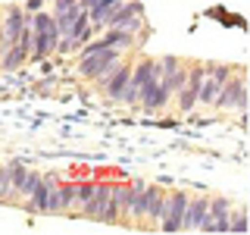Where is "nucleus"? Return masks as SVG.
Segmentation results:
<instances>
[{"instance_id":"17","label":"nucleus","mask_w":250,"mask_h":235,"mask_svg":"<svg viewBox=\"0 0 250 235\" xmlns=\"http://www.w3.org/2000/svg\"><path fill=\"white\" fill-rule=\"evenodd\" d=\"M75 182H69V185H60V210H72V204H75Z\"/></svg>"},{"instance_id":"10","label":"nucleus","mask_w":250,"mask_h":235,"mask_svg":"<svg viewBox=\"0 0 250 235\" xmlns=\"http://www.w3.org/2000/svg\"><path fill=\"white\" fill-rule=\"evenodd\" d=\"M207 207H209V198H188V207L182 216V232H200L203 219H207Z\"/></svg>"},{"instance_id":"4","label":"nucleus","mask_w":250,"mask_h":235,"mask_svg":"<svg viewBox=\"0 0 250 235\" xmlns=\"http://www.w3.org/2000/svg\"><path fill=\"white\" fill-rule=\"evenodd\" d=\"M185 207H188V194H185V191H166V194H163L160 216H156L160 229H163V232H178V229H182Z\"/></svg>"},{"instance_id":"22","label":"nucleus","mask_w":250,"mask_h":235,"mask_svg":"<svg viewBox=\"0 0 250 235\" xmlns=\"http://www.w3.org/2000/svg\"><path fill=\"white\" fill-rule=\"evenodd\" d=\"M38 6H41V0H28V3H25V13L28 10H38Z\"/></svg>"},{"instance_id":"21","label":"nucleus","mask_w":250,"mask_h":235,"mask_svg":"<svg viewBox=\"0 0 250 235\" xmlns=\"http://www.w3.org/2000/svg\"><path fill=\"white\" fill-rule=\"evenodd\" d=\"M72 3H75V0H53V16H57V13H62L66 6H72Z\"/></svg>"},{"instance_id":"18","label":"nucleus","mask_w":250,"mask_h":235,"mask_svg":"<svg viewBox=\"0 0 250 235\" xmlns=\"http://www.w3.org/2000/svg\"><path fill=\"white\" fill-rule=\"evenodd\" d=\"M38 182H41V172L28 169V172H25V179H22V191H19V198H28V194L38 188Z\"/></svg>"},{"instance_id":"8","label":"nucleus","mask_w":250,"mask_h":235,"mask_svg":"<svg viewBox=\"0 0 250 235\" xmlns=\"http://www.w3.org/2000/svg\"><path fill=\"white\" fill-rule=\"evenodd\" d=\"M150 66H153V60H141L138 66L131 69V75H128V85H125V91H122V104H128V107H138V97H141V88H144L147 75H150Z\"/></svg>"},{"instance_id":"12","label":"nucleus","mask_w":250,"mask_h":235,"mask_svg":"<svg viewBox=\"0 0 250 235\" xmlns=\"http://www.w3.org/2000/svg\"><path fill=\"white\" fill-rule=\"evenodd\" d=\"M106 204H109V185L104 182V185H97L94 188V194L88 198V204H84V216L88 219H104V213H106Z\"/></svg>"},{"instance_id":"7","label":"nucleus","mask_w":250,"mask_h":235,"mask_svg":"<svg viewBox=\"0 0 250 235\" xmlns=\"http://www.w3.org/2000/svg\"><path fill=\"white\" fill-rule=\"evenodd\" d=\"M229 72H231L229 66H213V69H209V72L200 78L197 104H203V107H213V100H216L219 88H222V82H225V78H229Z\"/></svg>"},{"instance_id":"11","label":"nucleus","mask_w":250,"mask_h":235,"mask_svg":"<svg viewBox=\"0 0 250 235\" xmlns=\"http://www.w3.org/2000/svg\"><path fill=\"white\" fill-rule=\"evenodd\" d=\"M57 185V176H41V182H38V188L25 198V210H31V213H44L47 207V194H50V188Z\"/></svg>"},{"instance_id":"19","label":"nucleus","mask_w":250,"mask_h":235,"mask_svg":"<svg viewBox=\"0 0 250 235\" xmlns=\"http://www.w3.org/2000/svg\"><path fill=\"white\" fill-rule=\"evenodd\" d=\"M229 232H247V210H238L234 219H229Z\"/></svg>"},{"instance_id":"6","label":"nucleus","mask_w":250,"mask_h":235,"mask_svg":"<svg viewBox=\"0 0 250 235\" xmlns=\"http://www.w3.org/2000/svg\"><path fill=\"white\" fill-rule=\"evenodd\" d=\"M25 22H28V16H25L22 6H10V10H6V19H3V25H0V50H6V47H13L19 41Z\"/></svg>"},{"instance_id":"13","label":"nucleus","mask_w":250,"mask_h":235,"mask_svg":"<svg viewBox=\"0 0 250 235\" xmlns=\"http://www.w3.org/2000/svg\"><path fill=\"white\" fill-rule=\"evenodd\" d=\"M163 188L156 185H144V198H141V216H160V204H163Z\"/></svg>"},{"instance_id":"3","label":"nucleus","mask_w":250,"mask_h":235,"mask_svg":"<svg viewBox=\"0 0 250 235\" xmlns=\"http://www.w3.org/2000/svg\"><path fill=\"white\" fill-rule=\"evenodd\" d=\"M216 110H241V113H247V78L244 75H231L222 82V88H219L216 100H213Z\"/></svg>"},{"instance_id":"9","label":"nucleus","mask_w":250,"mask_h":235,"mask_svg":"<svg viewBox=\"0 0 250 235\" xmlns=\"http://www.w3.org/2000/svg\"><path fill=\"white\" fill-rule=\"evenodd\" d=\"M200 78H203V66H191L188 69V78L178 91V110L182 113H191L197 107V91H200Z\"/></svg>"},{"instance_id":"20","label":"nucleus","mask_w":250,"mask_h":235,"mask_svg":"<svg viewBox=\"0 0 250 235\" xmlns=\"http://www.w3.org/2000/svg\"><path fill=\"white\" fill-rule=\"evenodd\" d=\"M60 210V182L50 188V194H47V207H44V213H57Z\"/></svg>"},{"instance_id":"5","label":"nucleus","mask_w":250,"mask_h":235,"mask_svg":"<svg viewBox=\"0 0 250 235\" xmlns=\"http://www.w3.org/2000/svg\"><path fill=\"white\" fill-rule=\"evenodd\" d=\"M229 219H231V201L213 198L207 207V219H203L200 232H229Z\"/></svg>"},{"instance_id":"1","label":"nucleus","mask_w":250,"mask_h":235,"mask_svg":"<svg viewBox=\"0 0 250 235\" xmlns=\"http://www.w3.org/2000/svg\"><path fill=\"white\" fill-rule=\"evenodd\" d=\"M28 22H31V53L28 57H35V60L50 57V53L57 50V41H60V28H57L53 13L35 10V16H31Z\"/></svg>"},{"instance_id":"2","label":"nucleus","mask_w":250,"mask_h":235,"mask_svg":"<svg viewBox=\"0 0 250 235\" xmlns=\"http://www.w3.org/2000/svg\"><path fill=\"white\" fill-rule=\"evenodd\" d=\"M116 60H122V50H116V47H106L104 41L84 44L82 53H78V75L97 82V75L104 72L109 63H116Z\"/></svg>"},{"instance_id":"16","label":"nucleus","mask_w":250,"mask_h":235,"mask_svg":"<svg viewBox=\"0 0 250 235\" xmlns=\"http://www.w3.org/2000/svg\"><path fill=\"white\" fill-rule=\"evenodd\" d=\"M10 191H13V163L0 166V201H10Z\"/></svg>"},{"instance_id":"15","label":"nucleus","mask_w":250,"mask_h":235,"mask_svg":"<svg viewBox=\"0 0 250 235\" xmlns=\"http://www.w3.org/2000/svg\"><path fill=\"white\" fill-rule=\"evenodd\" d=\"M106 47H116V50H125V47H135V35L125 28H106V35L100 38Z\"/></svg>"},{"instance_id":"14","label":"nucleus","mask_w":250,"mask_h":235,"mask_svg":"<svg viewBox=\"0 0 250 235\" xmlns=\"http://www.w3.org/2000/svg\"><path fill=\"white\" fill-rule=\"evenodd\" d=\"M25 60H28V50L22 44H13V47H6V50H0V69H3V72L19 69Z\"/></svg>"}]
</instances>
